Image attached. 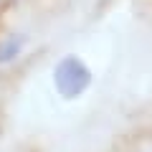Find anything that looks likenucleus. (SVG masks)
I'll list each match as a JSON object with an SVG mask.
<instances>
[{"instance_id": "2", "label": "nucleus", "mask_w": 152, "mask_h": 152, "mask_svg": "<svg viewBox=\"0 0 152 152\" xmlns=\"http://www.w3.org/2000/svg\"><path fill=\"white\" fill-rule=\"evenodd\" d=\"M23 43H26V38H23V36H10V38H5V41H0V64L13 61L18 53H20Z\"/></svg>"}, {"instance_id": "1", "label": "nucleus", "mask_w": 152, "mask_h": 152, "mask_svg": "<svg viewBox=\"0 0 152 152\" xmlns=\"http://www.w3.org/2000/svg\"><path fill=\"white\" fill-rule=\"evenodd\" d=\"M53 81H56V89H58V94L64 99H76L89 89V84H91V71H89V66L81 58L66 56L56 66Z\"/></svg>"}]
</instances>
